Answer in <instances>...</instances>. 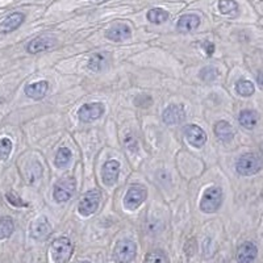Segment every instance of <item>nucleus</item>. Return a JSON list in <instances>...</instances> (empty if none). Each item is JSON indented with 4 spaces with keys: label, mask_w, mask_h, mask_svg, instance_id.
<instances>
[{
    "label": "nucleus",
    "mask_w": 263,
    "mask_h": 263,
    "mask_svg": "<svg viewBox=\"0 0 263 263\" xmlns=\"http://www.w3.org/2000/svg\"><path fill=\"white\" fill-rule=\"evenodd\" d=\"M142 101V103L141 104H138V105H137V107H141V108H148L149 105L146 103H145V101H148V103H150L152 104L153 103V99L152 98H150V96L149 95H140V96H137L136 98V103L137 101Z\"/></svg>",
    "instance_id": "32"
},
{
    "label": "nucleus",
    "mask_w": 263,
    "mask_h": 263,
    "mask_svg": "<svg viewBox=\"0 0 263 263\" xmlns=\"http://www.w3.org/2000/svg\"><path fill=\"white\" fill-rule=\"evenodd\" d=\"M257 82H258V84L261 86V88H263V71L258 74V76H257Z\"/></svg>",
    "instance_id": "34"
},
{
    "label": "nucleus",
    "mask_w": 263,
    "mask_h": 263,
    "mask_svg": "<svg viewBox=\"0 0 263 263\" xmlns=\"http://www.w3.org/2000/svg\"><path fill=\"white\" fill-rule=\"evenodd\" d=\"M148 196V190L141 184H133L128 190L127 195L124 197V207L129 211H134L144 203Z\"/></svg>",
    "instance_id": "6"
},
{
    "label": "nucleus",
    "mask_w": 263,
    "mask_h": 263,
    "mask_svg": "<svg viewBox=\"0 0 263 263\" xmlns=\"http://www.w3.org/2000/svg\"><path fill=\"white\" fill-rule=\"evenodd\" d=\"M52 234V225L45 216H40L31 225V237L36 241H45Z\"/></svg>",
    "instance_id": "10"
},
{
    "label": "nucleus",
    "mask_w": 263,
    "mask_h": 263,
    "mask_svg": "<svg viewBox=\"0 0 263 263\" xmlns=\"http://www.w3.org/2000/svg\"><path fill=\"white\" fill-rule=\"evenodd\" d=\"M11 152H12V141L9 138H1L0 140V160H8Z\"/></svg>",
    "instance_id": "30"
},
{
    "label": "nucleus",
    "mask_w": 263,
    "mask_h": 263,
    "mask_svg": "<svg viewBox=\"0 0 263 263\" xmlns=\"http://www.w3.org/2000/svg\"><path fill=\"white\" fill-rule=\"evenodd\" d=\"M217 75H219V70L215 66H207V67L201 68L199 72L200 79L204 82H212L217 78Z\"/></svg>",
    "instance_id": "29"
},
{
    "label": "nucleus",
    "mask_w": 263,
    "mask_h": 263,
    "mask_svg": "<svg viewBox=\"0 0 263 263\" xmlns=\"http://www.w3.org/2000/svg\"><path fill=\"white\" fill-rule=\"evenodd\" d=\"M258 120L259 115L255 111H253V109H243L238 116L239 124L245 129H253V128H255V125L258 124Z\"/></svg>",
    "instance_id": "22"
},
{
    "label": "nucleus",
    "mask_w": 263,
    "mask_h": 263,
    "mask_svg": "<svg viewBox=\"0 0 263 263\" xmlns=\"http://www.w3.org/2000/svg\"><path fill=\"white\" fill-rule=\"evenodd\" d=\"M200 25V17L195 13H187V15H183L178 20V25L176 28L180 33H191L194 32L195 29H197V27Z\"/></svg>",
    "instance_id": "18"
},
{
    "label": "nucleus",
    "mask_w": 263,
    "mask_h": 263,
    "mask_svg": "<svg viewBox=\"0 0 263 263\" xmlns=\"http://www.w3.org/2000/svg\"><path fill=\"white\" fill-rule=\"evenodd\" d=\"M162 119L167 125H179L186 119V109L182 104H171L164 108Z\"/></svg>",
    "instance_id": "11"
},
{
    "label": "nucleus",
    "mask_w": 263,
    "mask_h": 263,
    "mask_svg": "<svg viewBox=\"0 0 263 263\" xmlns=\"http://www.w3.org/2000/svg\"><path fill=\"white\" fill-rule=\"evenodd\" d=\"M24 176L25 180H27V183L29 184L37 183V182L41 179V176H42V166L40 164V162L33 161V162H31L29 164H27V167H25L24 171Z\"/></svg>",
    "instance_id": "21"
},
{
    "label": "nucleus",
    "mask_w": 263,
    "mask_h": 263,
    "mask_svg": "<svg viewBox=\"0 0 263 263\" xmlns=\"http://www.w3.org/2000/svg\"><path fill=\"white\" fill-rule=\"evenodd\" d=\"M48 88H49L48 82H46V80H40V82H36V83L28 84V86L25 87L24 92L25 95L28 96V98H31V99L40 100L46 95Z\"/></svg>",
    "instance_id": "19"
},
{
    "label": "nucleus",
    "mask_w": 263,
    "mask_h": 263,
    "mask_svg": "<svg viewBox=\"0 0 263 263\" xmlns=\"http://www.w3.org/2000/svg\"><path fill=\"white\" fill-rule=\"evenodd\" d=\"M223 190L217 186H211L204 191L200 200V209L204 213H215L220 209L223 204Z\"/></svg>",
    "instance_id": "1"
},
{
    "label": "nucleus",
    "mask_w": 263,
    "mask_h": 263,
    "mask_svg": "<svg viewBox=\"0 0 263 263\" xmlns=\"http://www.w3.org/2000/svg\"><path fill=\"white\" fill-rule=\"evenodd\" d=\"M57 45V38L50 34H42L36 38H33L28 45H27V50L31 54H37V53L46 52L49 49L54 48Z\"/></svg>",
    "instance_id": "9"
},
{
    "label": "nucleus",
    "mask_w": 263,
    "mask_h": 263,
    "mask_svg": "<svg viewBox=\"0 0 263 263\" xmlns=\"http://www.w3.org/2000/svg\"><path fill=\"white\" fill-rule=\"evenodd\" d=\"M203 48L204 50H205V53H207L208 57H211L212 54H213V52H215V45L212 44V42H204Z\"/></svg>",
    "instance_id": "33"
},
{
    "label": "nucleus",
    "mask_w": 263,
    "mask_h": 263,
    "mask_svg": "<svg viewBox=\"0 0 263 263\" xmlns=\"http://www.w3.org/2000/svg\"><path fill=\"white\" fill-rule=\"evenodd\" d=\"M257 254H258L257 246L250 241H246L239 245L235 259H237V263H253L257 258Z\"/></svg>",
    "instance_id": "16"
},
{
    "label": "nucleus",
    "mask_w": 263,
    "mask_h": 263,
    "mask_svg": "<svg viewBox=\"0 0 263 263\" xmlns=\"http://www.w3.org/2000/svg\"><path fill=\"white\" fill-rule=\"evenodd\" d=\"M112 64V57L109 53H95L92 54L90 61H88V67L90 70L95 72H100L107 70Z\"/></svg>",
    "instance_id": "17"
},
{
    "label": "nucleus",
    "mask_w": 263,
    "mask_h": 263,
    "mask_svg": "<svg viewBox=\"0 0 263 263\" xmlns=\"http://www.w3.org/2000/svg\"><path fill=\"white\" fill-rule=\"evenodd\" d=\"M71 160V152L67 148H61L56 154V166L60 168L66 167Z\"/></svg>",
    "instance_id": "27"
},
{
    "label": "nucleus",
    "mask_w": 263,
    "mask_h": 263,
    "mask_svg": "<svg viewBox=\"0 0 263 263\" xmlns=\"http://www.w3.org/2000/svg\"><path fill=\"white\" fill-rule=\"evenodd\" d=\"M145 263H170L168 262V257L167 254L164 253V250H157L150 251L148 255H146V261Z\"/></svg>",
    "instance_id": "28"
},
{
    "label": "nucleus",
    "mask_w": 263,
    "mask_h": 263,
    "mask_svg": "<svg viewBox=\"0 0 263 263\" xmlns=\"http://www.w3.org/2000/svg\"><path fill=\"white\" fill-rule=\"evenodd\" d=\"M25 21V15L21 12H13L0 23V34H8L16 31Z\"/></svg>",
    "instance_id": "14"
},
{
    "label": "nucleus",
    "mask_w": 263,
    "mask_h": 263,
    "mask_svg": "<svg viewBox=\"0 0 263 263\" xmlns=\"http://www.w3.org/2000/svg\"><path fill=\"white\" fill-rule=\"evenodd\" d=\"M76 188V182L72 176H65L62 179H60L54 186V191H53V196L54 200L58 203H65L72 197L74 192Z\"/></svg>",
    "instance_id": "5"
},
{
    "label": "nucleus",
    "mask_w": 263,
    "mask_h": 263,
    "mask_svg": "<svg viewBox=\"0 0 263 263\" xmlns=\"http://www.w3.org/2000/svg\"><path fill=\"white\" fill-rule=\"evenodd\" d=\"M137 245L132 239H120L113 249V259L116 263H131L136 258Z\"/></svg>",
    "instance_id": "4"
},
{
    "label": "nucleus",
    "mask_w": 263,
    "mask_h": 263,
    "mask_svg": "<svg viewBox=\"0 0 263 263\" xmlns=\"http://www.w3.org/2000/svg\"><path fill=\"white\" fill-rule=\"evenodd\" d=\"M213 131H215V136L220 141H223V142H229L234 137L233 127L228 121H224V120H220V121H217L215 124V129Z\"/></svg>",
    "instance_id": "20"
},
{
    "label": "nucleus",
    "mask_w": 263,
    "mask_h": 263,
    "mask_svg": "<svg viewBox=\"0 0 263 263\" xmlns=\"http://www.w3.org/2000/svg\"><path fill=\"white\" fill-rule=\"evenodd\" d=\"M104 115V104L87 103L83 104L78 111V117L83 123H91L94 120L100 119Z\"/></svg>",
    "instance_id": "8"
},
{
    "label": "nucleus",
    "mask_w": 263,
    "mask_h": 263,
    "mask_svg": "<svg viewBox=\"0 0 263 263\" xmlns=\"http://www.w3.org/2000/svg\"><path fill=\"white\" fill-rule=\"evenodd\" d=\"M262 166V160L259 158V156L254 153H246L238 158L237 164H235V170L239 175L251 176L258 174Z\"/></svg>",
    "instance_id": "2"
},
{
    "label": "nucleus",
    "mask_w": 263,
    "mask_h": 263,
    "mask_svg": "<svg viewBox=\"0 0 263 263\" xmlns=\"http://www.w3.org/2000/svg\"><path fill=\"white\" fill-rule=\"evenodd\" d=\"M219 11L225 16H235L238 13V4L235 0H220Z\"/></svg>",
    "instance_id": "24"
},
{
    "label": "nucleus",
    "mask_w": 263,
    "mask_h": 263,
    "mask_svg": "<svg viewBox=\"0 0 263 263\" xmlns=\"http://www.w3.org/2000/svg\"><path fill=\"white\" fill-rule=\"evenodd\" d=\"M100 201H101V192L98 191V190L88 191L87 194L82 197V200H80L78 211H79V213L82 216L88 217V216L94 215V213L98 211Z\"/></svg>",
    "instance_id": "7"
},
{
    "label": "nucleus",
    "mask_w": 263,
    "mask_h": 263,
    "mask_svg": "<svg viewBox=\"0 0 263 263\" xmlns=\"http://www.w3.org/2000/svg\"><path fill=\"white\" fill-rule=\"evenodd\" d=\"M79 263H91V262H88V261H83V262H79Z\"/></svg>",
    "instance_id": "35"
},
{
    "label": "nucleus",
    "mask_w": 263,
    "mask_h": 263,
    "mask_svg": "<svg viewBox=\"0 0 263 263\" xmlns=\"http://www.w3.org/2000/svg\"><path fill=\"white\" fill-rule=\"evenodd\" d=\"M5 197H7V200H8L9 203L12 204L13 207H28V203H25L24 200H21L15 192L12 191L7 192Z\"/></svg>",
    "instance_id": "31"
},
{
    "label": "nucleus",
    "mask_w": 263,
    "mask_h": 263,
    "mask_svg": "<svg viewBox=\"0 0 263 263\" xmlns=\"http://www.w3.org/2000/svg\"><path fill=\"white\" fill-rule=\"evenodd\" d=\"M168 12L162 8H152L148 12V20L153 24H164V21H167Z\"/></svg>",
    "instance_id": "25"
},
{
    "label": "nucleus",
    "mask_w": 263,
    "mask_h": 263,
    "mask_svg": "<svg viewBox=\"0 0 263 263\" xmlns=\"http://www.w3.org/2000/svg\"><path fill=\"white\" fill-rule=\"evenodd\" d=\"M74 251L71 241L67 237H60L54 239L50 246V254L56 263H66L70 261Z\"/></svg>",
    "instance_id": "3"
},
{
    "label": "nucleus",
    "mask_w": 263,
    "mask_h": 263,
    "mask_svg": "<svg viewBox=\"0 0 263 263\" xmlns=\"http://www.w3.org/2000/svg\"><path fill=\"white\" fill-rule=\"evenodd\" d=\"M94 1H98V0H94Z\"/></svg>",
    "instance_id": "36"
},
{
    "label": "nucleus",
    "mask_w": 263,
    "mask_h": 263,
    "mask_svg": "<svg viewBox=\"0 0 263 263\" xmlns=\"http://www.w3.org/2000/svg\"><path fill=\"white\" fill-rule=\"evenodd\" d=\"M132 29L129 25L124 24V23H117V24L112 25L111 28L105 32V37L108 40L115 41V42H121L128 38H131Z\"/></svg>",
    "instance_id": "15"
},
{
    "label": "nucleus",
    "mask_w": 263,
    "mask_h": 263,
    "mask_svg": "<svg viewBox=\"0 0 263 263\" xmlns=\"http://www.w3.org/2000/svg\"><path fill=\"white\" fill-rule=\"evenodd\" d=\"M235 91H237L238 95L243 96V98H247V96H251L254 94L255 87L253 82H250V80L239 79L238 82L235 83Z\"/></svg>",
    "instance_id": "26"
},
{
    "label": "nucleus",
    "mask_w": 263,
    "mask_h": 263,
    "mask_svg": "<svg viewBox=\"0 0 263 263\" xmlns=\"http://www.w3.org/2000/svg\"><path fill=\"white\" fill-rule=\"evenodd\" d=\"M120 174V164L116 160L107 161L101 170V178L105 186L111 187L117 182Z\"/></svg>",
    "instance_id": "13"
},
{
    "label": "nucleus",
    "mask_w": 263,
    "mask_h": 263,
    "mask_svg": "<svg viewBox=\"0 0 263 263\" xmlns=\"http://www.w3.org/2000/svg\"><path fill=\"white\" fill-rule=\"evenodd\" d=\"M184 134H186V138L190 142V145H192L194 148H203L207 142V133L201 128L194 125V124L184 128Z\"/></svg>",
    "instance_id": "12"
},
{
    "label": "nucleus",
    "mask_w": 263,
    "mask_h": 263,
    "mask_svg": "<svg viewBox=\"0 0 263 263\" xmlns=\"http://www.w3.org/2000/svg\"><path fill=\"white\" fill-rule=\"evenodd\" d=\"M15 230V223L12 217L9 216H1L0 217V239H5L11 237Z\"/></svg>",
    "instance_id": "23"
}]
</instances>
